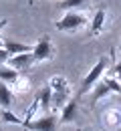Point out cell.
Returning <instances> with one entry per match:
<instances>
[{"label":"cell","instance_id":"obj_1","mask_svg":"<svg viewBox=\"0 0 121 131\" xmlns=\"http://www.w3.org/2000/svg\"><path fill=\"white\" fill-rule=\"evenodd\" d=\"M107 71V59L105 57H101L95 65L91 67V71L85 75V79H83V85H81V89H79V93H77V97H81V95H85V93H89L97 83L101 81V77H103V73Z\"/></svg>","mask_w":121,"mask_h":131},{"label":"cell","instance_id":"obj_2","mask_svg":"<svg viewBox=\"0 0 121 131\" xmlns=\"http://www.w3.org/2000/svg\"><path fill=\"white\" fill-rule=\"evenodd\" d=\"M87 24V16L79 10H69L61 20H57V30H77Z\"/></svg>","mask_w":121,"mask_h":131},{"label":"cell","instance_id":"obj_3","mask_svg":"<svg viewBox=\"0 0 121 131\" xmlns=\"http://www.w3.org/2000/svg\"><path fill=\"white\" fill-rule=\"evenodd\" d=\"M107 93H121V81L113 77H101V81L93 87V103H97L99 99H103Z\"/></svg>","mask_w":121,"mask_h":131},{"label":"cell","instance_id":"obj_4","mask_svg":"<svg viewBox=\"0 0 121 131\" xmlns=\"http://www.w3.org/2000/svg\"><path fill=\"white\" fill-rule=\"evenodd\" d=\"M57 125H59V117L57 115H45L36 121H28L24 127L32 131H57Z\"/></svg>","mask_w":121,"mask_h":131},{"label":"cell","instance_id":"obj_5","mask_svg":"<svg viewBox=\"0 0 121 131\" xmlns=\"http://www.w3.org/2000/svg\"><path fill=\"white\" fill-rule=\"evenodd\" d=\"M51 57H52V42L49 36H42L32 47V59H35V63H38V61H47Z\"/></svg>","mask_w":121,"mask_h":131},{"label":"cell","instance_id":"obj_6","mask_svg":"<svg viewBox=\"0 0 121 131\" xmlns=\"http://www.w3.org/2000/svg\"><path fill=\"white\" fill-rule=\"evenodd\" d=\"M32 63H35L32 50H30V52H20V54H10V59H8V67H12V69H16V71H24V69H28Z\"/></svg>","mask_w":121,"mask_h":131},{"label":"cell","instance_id":"obj_7","mask_svg":"<svg viewBox=\"0 0 121 131\" xmlns=\"http://www.w3.org/2000/svg\"><path fill=\"white\" fill-rule=\"evenodd\" d=\"M77 113H79V103L77 99H71L65 103L63 111H61V117H59V123H71L77 119Z\"/></svg>","mask_w":121,"mask_h":131},{"label":"cell","instance_id":"obj_8","mask_svg":"<svg viewBox=\"0 0 121 131\" xmlns=\"http://www.w3.org/2000/svg\"><path fill=\"white\" fill-rule=\"evenodd\" d=\"M12 89L6 85L4 81H0V107L2 109H8L10 105H12Z\"/></svg>","mask_w":121,"mask_h":131},{"label":"cell","instance_id":"obj_9","mask_svg":"<svg viewBox=\"0 0 121 131\" xmlns=\"http://www.w3.org/2000/svg\"><path fill=\"white\" fill-rule=\"evenodd\" d=\"M4 49L8 50L10 54H20V52H30V50H32V47H30V45L16 42V40H4Z\"/></svg>","mask_w":121,"mask_h":131},{"label":"cell","instance_id":"obj_10","mask_svg":"<svg viewBox=\"0 0 121 131\" xmlns=\"http://www.w3.org/2000/svg\"><path fill=\"white\" fill-rule=\"evenodd\" d=\"M18 79V71L12 67H0V81L4 83H14Z\"/></svg>","mask_w":121,"mask_h":131},{"label":"cell","instance_id":"obj_11","mask_svg":"<svg viewBox=\"0 0 121 131\" xmlns=\"http://www.w3.org/2000/svg\"><path fill=\"white\" fill-rule=\"evenodd\" d=\"M103 22H105V10H97V14L93 16V22H91V32L93 34H99L101 28H103Z\"/></svg>","mask_w":121,"mask_h":131},{"label":"cell","instance_id":"obj_12","mask_svg":"<svg viewBox=\"0 0 121 131\" xmlns=\"http://www.w3.org/2000/svg\"><path fill=\"white\" fill-rule=\"evenodd\" d=\"M38 101H40V109L42 111H49V105H51V97H52V91H51V87H45L38 95Z\"/></svg>","mask_w":121,"mask_h":131},{"label":"cell","instance_id":"obj_13","mask_svg":"<svg viewBox=\"0 0 121 131\" xmlns=\"http://www.w3.org/2000/svg\"><path fill=\"white\" fill-rule=\"evenodd\" d=\"M2 121H6V123H14V125H24V121L20 119V117H16L14 113H10L8 109H2Z\"/></svg>","mask_w":121,"mask_h":131},{"label":"cell","instance_id":"obj_14","mask_svg":"<svg viewBox=\"0 0 121 131\" xmlns=\"http://www.w3.org/2000/svg\"><path fill=\"white\" fill-rule=\"evenodd\" d=\"M85 2L87 0H63V2H61V8H63V10H77V8H81Z\"/></svg>","mask_w":121,"mask_h":131},{"label":"cell","instance_id":"obj_15","mask_svg":"<svg viewBox=\"0 0 121 131\" xmlns=\"http://www.w3.org/2000/svg\"><path fill=\"white\" fill-rule=\"evenodd\" d=\"M26 89H28V79H20L18 77L16 81H14V91L16 93H24Z\"/></svg>","mask_w":121,"mask_h":131},{"label":"cell","instance_id":"obj_16","mask_svg":"<svg viewBox=\"0 0 121 131\" xmlns=\"http://www.w3.org/2000/svg\"><path fill=\"white\" fill-rule=\"evenodd\" d=\"M109 77H113V79L121 81V63H119V65H113L111 69H109Z\"/></svg>","mask_w":121,"mask_h":131},{"label":"cell","instance_id":"obj_17","mask_svg":"<svg viewBox=\"0 0 121 131\" xmlns=\"http://www.w3.org/2000/svg\"><path fill=\"white\" fill-rule=\"evenodd\" d=\"M8 59H10V52L4 49V47H0V65H4V63H8Z\"/></svg>","mask_w":121,"mask_h":131},{"label":"cell","instance_id":"obj_18","mask_svg":"<svg viewBox=\"0 0 121 131\" xmlns=\"http://www.w3.org/2000/svg\"><path fill=\"white\" fill-rule=\"evenodd\" d=\"M6 22H8V20H6V18H2V20H0V30H2V28H4V26H6Z\"/></svg>","mask_w":121,"mask_h":131},{"label":"cell","instance_id":"obj_19","mask_svg":"<svg viewBox=\"0 0 121 131\" xmlns=\"http://www.w3.org/2000/svg\"><path fill=\"white\" fill-rule=\"evenodd\" d=\"M0 47H4V40H2V38H0Z\"/></svg>","mask_w":121,"mask_h":131}]
</instances>
